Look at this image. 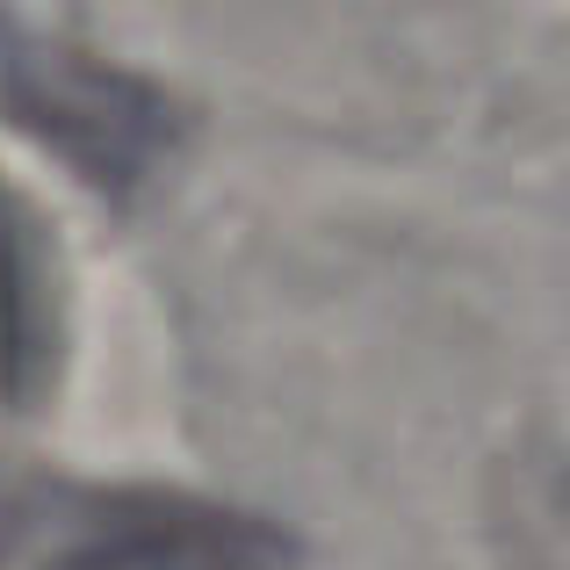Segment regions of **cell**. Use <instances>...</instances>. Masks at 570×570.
<instances>
[{
  "instance_id": "cell-1",
  "label": "cell",
  "mask_w": 570,
  "mask_h": 570,
  "mask_svg": "<svg viewBox=\"0 0 570 570\" xmlns=\"http://www.w3.org/2000/svg\"><path fill=\"white\" fill-rule=\"evenodd\" d=\"M0 570H296L261 513L153 484L0 470Z\"/></svg>"
},
{
  "instance_id": "cell-2",
  "label": "cell",
  "mask_w": 570,
  "mask_h": 570,
  "mask_svg": "<svg viewBox=\"0 0 570 570\" xmlns=\"http://www.w3.org/2000/svg\"><path fill=\"white\" fill-rule=\"evenodd\" d=\"M0 95L37 138H51L95 188H130L145 181L159 153H167L174 124L159 109L153 87H138L130 72L95 66L80 51L58 43H22L0 37Z\"/></svg>"
}]
</instances>
